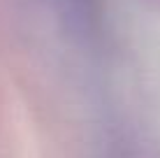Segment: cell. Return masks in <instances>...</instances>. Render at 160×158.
<instances>
[{
    "label": "cell",
    "mask_w": 160,
    "mask_h": 158,
    "mask_svg": "<svg viewBox=\"0 0 160 158\" xmlns=\"http://www.w3.org/2000/svg\"><path fill=\"white\" fill-rule=\"evenodd\" d=\"M70 7H77V9H88L93 5V0H65Z\"/></svg>",
    "instance_id": "6da1fadb"
}]
</instances>
